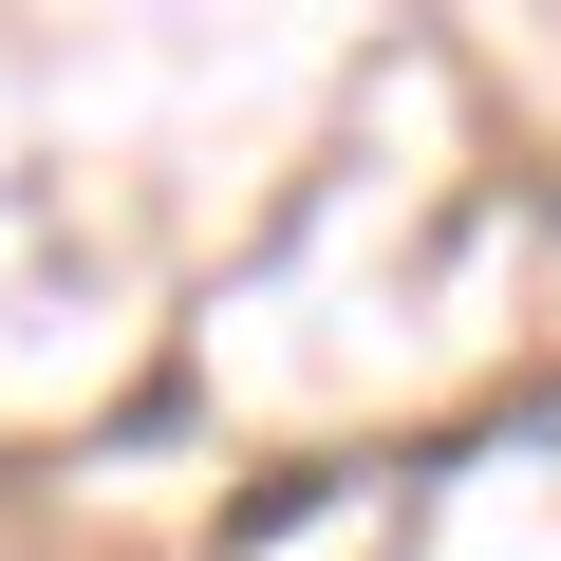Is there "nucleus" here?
Here are the masks:
<instances>
[]
</instances>
